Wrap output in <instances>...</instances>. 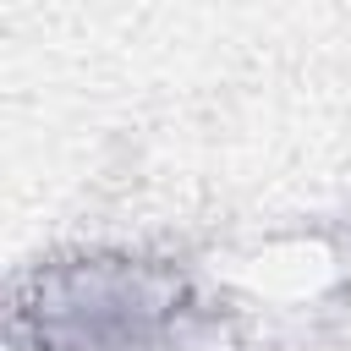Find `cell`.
Masks as SVG:
<instances>
[{
    "label": "cell",
    "mask_w": 351,
    "mask_h": 351,
    "mask_svg": "<svg viewBox=\"0 0 351 351\" xmlns=\"http://www.w3.org/2000/svg\"><path fill=\"white\" fill-rule=\"evenodd\" d=\"M16 351H236L230 313L170 258L66 252L11 285Z\"/></svg>",
    "instance_id": "cell-1"
}]
</instances>
